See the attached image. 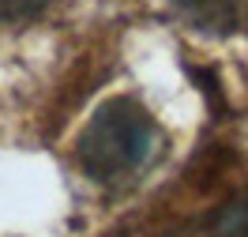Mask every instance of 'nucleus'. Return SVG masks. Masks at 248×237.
<instances>
[{"mask_svg": "<svg viewBox=\"0 0 248 237\" xmlns=\"http://www.w3.org/2000/svg\"><path fill=\"white\" fill-rule=\"evenodd\" d=\"M162 147L155 117L136 98H109L79 136V170L98 185H117L151 166Z\"/></svg>", "mask_w": 248, "mask_h": 237, "instance_id": "nucleus-1", "label": "nucleus"}, {"mask_svg": "<svg viewBox=\"0 0 248 237\" xmlns=\"http://www.w3.org/2000/svg\"><path fill=\"white\" fill-rule=\"evenodd\" d=\"M192 23H200V31H230L237 19V0H173Z\"/></svg>", "mask_w": 248, "mask_h": 237, "instance_id": "nucleus-2", "label": "nucleus"}, {"mask_svg": "<svg viewBox=\"0 0 248 237\" xmlns=\"http://www.w3.org/2000/svg\"><path fill=\"white\" fill-rule=\"evenodd\" d=\"M49 0H0V23H16V19H31L46 8Z\"/></svg>", "mask_w": 248, "mask_h": 237, "instance_id": "nucleus-3", "label": "nucleus"}]
</instances>
